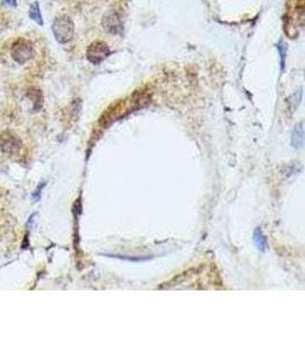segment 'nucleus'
<instances>
[{"label":"nucleus","mask_w":305,"mask_h":343,"mask_svg":"<svg viewBox=\"0 0 305 343\" xmlns=\"http://www.w3.org/2000/svg\"><path fill=\"white\" fill-rule=\"evenodd\" d=\"M52 31H53L54 37H55V39L58 43L66 44L73 38L74 23L69 16H66V15L60 16L53 22Z\"/></svg>","instance_id":"nucleus-1"},{"label":"nucleus","mask_w":305,"mask_h":343,"mask_svg":"<svg viewBox=\"0 0 305 343\" xmlns=\"http://www.w3.org/2000/svg\"><path fill=\"white\" fill-rule=\"evenodd\" d=\"M11 56L16 63L24 64L34 56V47L32 42L20 38L11 47Z\"/></svg>","instance_id":"nucleus-2"},{"label":"nucleus","mask_w":305,"mask_h":343,"mask_svg":"<svg viewBox=\"0 0 305 343\" xmlns=\"http://www.w3.org/2000/svg\"><path fill=\"white\" fill-rule=\"evenodd\" d=\"M87 59L93 64H100L110 55V48L103 42H95L87 48Z\"/></svg>","instance_id":"nucleus-3"},{"label":"nucleus","mask_w":305,"mask_h":343,"mask_svg":"<svg viewBox=\"0 0 305 343\" xmlns=\"http://www.w3.org/2000/svg\"><path fill=\"white\" fill-rule=\"evenodd\" d=\"M22 143L15 135L10 132H4L0 135V149L8 155H15L21 150Z\"/></svg>","instance_id":"nucleus-4"},{"label":"nucleus","mask_w":305,"mask_h":343,"mask_svg":"<svg viewBox=\"0 0 305 343\" xmlns=\"http://www.w3.org/2000/svg\"><path fill=\"white\" fill-rule=\"evenodd\" d=\"M102 25L106 32L111 34H119L123 31V22L117 13H109L103 17Z\"/></svg>","instance_id":"nucleus-5"},{"label":"nucleus","mask_w":305,"mask_h":343,"mask_svg":"<svg viewBox=\"0 0 305 343\" xmlns=\"http://www.w3.org/2000/svg\"><path fill=\"white\" fill-rule=\"evenodd\" d=\"M291 144L294 148L300 149L304 145V128L303 123L295 125L293 132H291Z\"/></svg>","instance_id":"nucleus-6"},{"label":"nucleus","mask_w":305,"mask_h":343,"mask_svg":"<svg viewBox=\"0 0 305 343\" xmlns=\"http://www.w3.org/2000/svg\"><path fill=\"white\" fill-rule=\"evenodd\" d=\"M253 239H254V244L256 248L258 249L259 252H265L269 245H268V239L265 237V235L263 234V231L261 228H256L254 230V236H253Z\"/></svg>","instance_id":"nucleus-7"},{"label":"nucleus","mask_w":305,"mask_h":343,"mask_svg":"<svg viewBox=\"0 0 305 343\" xmlns=\"http://www.w3.org/2000/svg\"><path fill=\"white\" fill-rule=\"evenodd\" d=\"M29 17L32 21H34L37 24L44 25L42 12H40V7H39V3L38 2H33L30 5V8H29Z\"/></svg>","instance_id":"nucleus-8"},{"label":"nucleus","mask_w":305,"mask_h":343,"mask_svg":"<svg viewBox=\"0 0 305 343\" xmlns=\"http://www.w3.org/2000/svg\"><path fill=\"white\" fill-rule=\"evenodd\" d=\"M26 96L29 97V99L32 100L33 102V108L34 110H38L42 108V105H43V94H42V92H40L39 90H37V88H30V90L28 91V93H26Z\"/></svg>","instance_id":"nucleus-9"},{"label":"nucleus","mask_w":305,"mask_h":343,"mask_svg":"<svg viewBox=\"0 0 305 343\" xmlns=\"http://www.w3.org/2000/svg\"><path fill=\"white\" fill-rule=\"evenodd\" d=\"M290 99H294V101H289V103L291 105V109H293V111L297 108L298 104L300 103V100H302V90L298 91L297 93H295V94H293V96L290 97Z\"/></svg>","instance_id":"nucleus-10"},{"label":"nucleus","mask_w":305,"mask_h":343,"mask_svg":"<svg viewBox=\"0 0 305 343\" xmlns=\"http://www.w3.org/2000/svg\"><path fill=\"white\" fill-rule=\"evenodd\" d=\"M278 50H279L280 54H281V65L284 68V63H285V56H286V45L284 42H280L279 45H278Z\"/></svg>","instance_id":"nucleus-11"},{"label":"nucleus","mask_w":305,"mask_h":343,"mask_svg":"<svg viewBox=\"0 0 305 343\" xmlns=\"http://www.w3.org/2000/svg\"><path fill=\"white\" fill-rule=\"evenodd\" d=\"M111 256H115V257H120V259H123V260H128V261H145V260H149L150 257H127V256H125V255H111Z\"/></svg>","instance_id":"nucleus-12"},{"label":"nucleus","mask_w":305,"mask_h":343,"mask_svg":"<svg viewBox=\"0 0 305 343\" xmlns=\"http://www.w3.org/2000/svg\"><path fill=\"white\" fill-rule=\"evenodd\" d=\"M4 3H6L7 5H10L12 7H16L17 6L16 0H4Z\"/></svg>","instance_id":"nucleus-13"}]
</instances>
